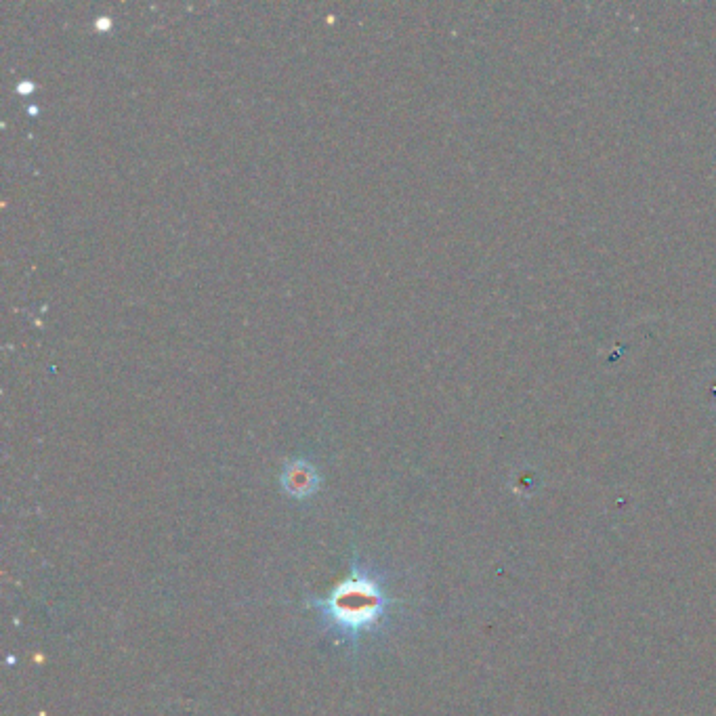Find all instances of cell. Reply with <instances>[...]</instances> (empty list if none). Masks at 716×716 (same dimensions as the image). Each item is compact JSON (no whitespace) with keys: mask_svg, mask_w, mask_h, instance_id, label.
Instances as JSON below:
<instances>
[{"mask_svg":"<svg viewBox=\"0 0 716 716\" xmlns=\"http://www.w3.org/2000/svg\"><path fill=\"white\" fill-rule=\"evenodd\" d=\"M307 605L313 607L322 626L336 641L357 647L362 639L385 626L393 599L374 567L353 559L351 574L326 597H309Z\"/></svg>","mask_w":716,"mask_h":716,"instance_id":"cell-1","label":"cell"},{"mask_svg":"<svg viewBox=\"0 0 716 716\" xmlns=\"http://www.w3.org/2000/svg\"><path fill=\"white\" fill-rule=\"evenodd\" d=\"M282 488L288 496L303 500L313 496L320 488V473L309 460L305 458H292L282 469Z\"/></svg>","mask_w":716,"mask_h":716,"instance_id":"cell-2","label":"cell"},{"mask_svg":"<svg viewBox=\"0 0 716 716\" xmlns=\"http://www.w3.org/2000/svg\"><path fill=\"white\" fill-rule=\"evenodd\" d=\"M34 89V84L32 82H28V80H24V82H19L17 84V91H32Z\"/></svg>","mask_w":716,"mask_h":716,"instance_id":"cell-3","label":"cell"}]
</instances>
